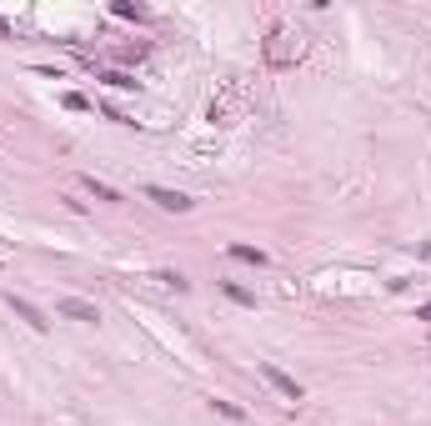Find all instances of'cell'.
Listing matches in <instances>:
<instances>
[{
    "label": "cell",
    "mask_w": 431,
    "mask_h": 426,
    "mask_svg": "<svg viewBox=\"0 0 431 426\" xmlns=\"http://www.w3.org/2000/svg\"><path fill=\"white\" fill-rule=\"evenodd\" d=\"M111 11H116L121 20H146V16H150L146 6H136V0H116V6H111Z\"/></svg>",
    "instance_id": "cell-9"
},
{
    "label": "cell",
    "mask_w": 431,
    "mask_h": 426,
    "mask_svg": "<svg viewBox=\"0 0 431 426\" xmlns=\"http://www.w3.org/2000/svg\"><path fill=\"white\" fill-rule=\"evenodd\" d=\"M66 111H90V100L81 90H66Z\"/></svg>",
    "instance_id": "cell-13"
},
{
    "label": "cell",
    "mask_w": 431,
    "mask_h": 426,
    "mask_svg": "<svg viewBox=\"0 0 431 426\" xmlns=\"http://www.w3.org/2000/svg\"><path fill=\"white\" fill-rule=\"evenodd\" d=\"M6 301H11V311L20 316V321H25V326H35V331H45V326H50V321H45V311H40L35 301H25V296H16V291H11Z\"/></svg>",
    "instance_id": "cell-4"
},
{
    "label": "cell",
    "mask_w": 431,
    "mask_h": 426,
    "mask_svg": "<svg viewBox=\"0 0 431 426\" xmlns=\"http://www.w3.org/2000/svg\"><path fill=\"white\" fill-rule=\"evenodd\" d=\"M0 35H11V25H6V20H0Z\"/></svg>",
    "instance_id": "cell-15"
},
{
    "label": "cell",
    "mask_w": 431,
    "mask_h": 426,
    "mask_svg": "<svg viewBox=\"0 0 431 426\" xmlns=\"http://www.w3.org/2000/svg\"><path fill=\"white\" fill-rule=\"evenodd\" d=\"M226 251H231L236 261H246V266H256V271H261V266H266V261H271V256H266L261 246H246V241H231Z\"/></svg>",
    "instance_id": "cell-6"
},
{
    "label": "cell",
    "mask_w": 431,
    "mask_h": 426,
    "mask_svg": "<svg viewBox=\"0 0 431 426\" xmlns=\"http://www.w3.org/2000/svg\"><path fill=\"white\" fill-rule=\"evenodd\" d=\"M221 291H226V296H231L236 306H256V296H251L246 286H236V281H221Z\"/></svg>",
    "instance_id": "cell-10"
},
{
    "label": "cell",
    "mask_w": 431,
    "mask_h": 426,
    "mask_svg": "<svg viewBox=\"0 0 431 426\" xmlns=\"http://www.w3.org/2000/svg\"><path fill=\"white\" fill-rule=\"evenodd\" d=\"M261 377L271 381V391L281 396V401H306V391H301V381L296 377H286V371L276 366V361H261Z\"/></svg>",
    "instance_id": "cell-1"
},
{
    "label": "cell",
    "mask_w": 431,
    "mask_h": 426,
    "mask_svg": "<svg viewBox=\"0 0 431 426\" xmlns=\"http://www.w3.org/2000/svg\"><path fill=\"white\" fill-rule=\"evenodd\" d=\"M416 321H431V301H426V306H416Z\"/></svg>",
    "instance_id": "cell-14"
},
{
    "label": "cell",
    "mask_w": 431,
    "mask_h": 426,
    "mask_svg": "<svg viewBox=\"0 0 431 426\" xmlns=\"http://www.w3.org/2000/svg\"><path fill=\"white\" fill-rule=\"evenodd\" d=\"M100 81L111 85V90H136V85H141V81H136L131 71H100Z\"/></svg>",
    "instance_id": "cell-7"
},
{
    "label": "cell",
    "mask_w": 431,
    "mask_h": 426,
    "mask_svg": "<svg viewBox=\"0 0 431 426\" xmlns=\"http://www.w3.org/2000/svg\"><path fill=\"white\" fill-rule=\"evenodd\" d=\"M146 196H150V201H155L160 211H171V216H186V211L196 206V201H191L186 191H166V186H146Z\"/></svg>",
    "instance_id": "cell-3"
},
{
    "label": "cell",
    "mask_w": 431,
    "mask_h": 426,
    "mask_svg": "<svg viewBox=\"0 0 431 426\" xmlns=\"http://www.w3.org/2000/svg\"><path fill=\"white\" fill-rule=\"evenodd\" d=\"M211 411H221L226 421H246V411H241L236 401H221V396H216V401H211Z\"/></svg>",
    "instance_id": "cell-11"
},
{
    "label": "cell",
    "mask_w": 431,
    "mask_h": 426,
    "mask_svg": "<svg viewBox=\"0 0 431 426\" xmlns=\"http://www.w3.org/2000/svg\"><path fill=\"white\" fill-rule=\"evenodd\" d=\"M296 56H301V40L291 30H271V40H266V61H271V66H291Z\"/></svg>",
    "instance_id": "cell-2"
},
{
    "label": "cell",
    "mask_w": 431,
    "mask_h": 426,
    "mask_svg": "<svg viewBox=\"0 0 431 426\" xmlns=\"http://www.w3.org/2000/svg\"><path fill=\"white\" fill-rule=\"evenodd\" d=\"M81 186H85V191H90V196H95V201H111V206H116V201H121V191H116V186H105V181H95V176H85V181H81Z\"/></svg>",
    "instance_id": "cell-8"
},
{
    "label": "cell",
    "mask_w": 431,
    "mask_h": 426,
    "mask_svg": "<svg viewBox=\"0 0 431 426\" xmlns=\"http://www.w3.org/2000/svg\"><path fill=\"white\" fill-rule=\"evenodd\" d=\"M155 281H160V286H176V291H191V281H186L181 271H160Z\"/></svg>",
    "instance_id": "cell-12"
},
{
    "label": "cell",
    "mask_w": 431,
    "mask_h": 426,
    "mask_svg": "<svg viewBox=\"0 0 431 426\" xmlns=\"http://www.w3.org/2000/svg\"><path fill=\"white\" fill-rule=\"evenodd\" d=\"M56 311H61V316H71V321H100V311H95L90 301H81V296H66Z\"/></svg>",
    "instance_id": "cell-5"
}]
</instances>
